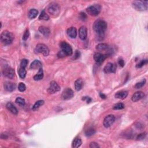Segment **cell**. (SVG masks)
Listing matches in <instances>:
<instances>
[{
    "instance_id": "6da1fadb",
    "label": "cell",
    "mask_w": 148,
    "mask_h": 148,
    "mask_svg": "<svg viewBox=\"0 0 148 148\" xmlns=\"http://www.w3.org/2000/svg\"><path fill=\"white\" fill-rule=\"evenodd\" d=\"M93 30L96 32L98 38H100V41L103 40L104 37V34L107 28V23L101 19H98L93 24Z\"/></svg>"
},
{
    "instance_id": "7a4b0ae2",
    "label": "cell",
    "mask_w": 148,
    "mask_h": 148,
    "mask_svg": "<svg viewBox=\"0 0 148 148\" xmlns=\"http://www.w3.org/2000/svg\"><path fill=\"white\" fill-rule=\"evenodd\" d=\"M14 39L13 34L8 31H4L1 34V41L5 45H10Z\"/></svg>"
},
{
    "instance_id": "3957f363",
    "label": "cell",
    "mask_w": 148,
    "mask_h": 148,
    "mask_svg": "<svg viewBox=\"0 0 148 148\" xmlns=\"http://www.w3.org/2000/svg\"><path fill=\"white\" fill-rule=\"evenodd\" d=\"M147 1H134L132 2L133 7L138 11H145L147 9Z\"/></svg>"
},
{
    "instance_id": "277c9868",
    "label": "cell",
    "mask_w": 148,
    "mask_h": 148,
    "mask_svg": "<svg viewBox=\"0 0 148 148\" xmlns=\"http://www.w3.org/2000/svg\"><path fill=\"white\" fill-rule=\"evenodd\" d=\"M48 11L52 16H56L60 12V7L56 2H51L48 7Z\"/></svg>"
},
{
    "instance_id": "5b68a950",
    "label": "cell",
    "mask_w": 148,
    "mask_h": 148,
    "mask_svg": "<svg viewBox=\"0 0 148 148\" xmlns=\"http://www.w3.org/2000/svg\"><path fill=\"white\" fill-rule=\"evenodd\" d=\"M49 49L46 45L43 43L38 44L34 49V52L36 54L41 53L44 56H48L49 54Z\"/></svg>"
},
{
    "instance_id": "8992f818",
    "label": "cell",
    "mask_w": 148,
    "mask_h": 148,
    "mask_svg": "<svg viewBox=\"0 0 148 148\" xmlns=\"http://www.w3.org/2000/svg\"><path fill=\"white\" fill-rule=\"evenodd\" d=\"M101 7L99 4H95L90 6L86 9V11L88 14L93 16H97L100 14Z\"/></svg>"
},
{
    "instance_id": "52a82bcc",
    "label": "cell",
    "mask_w": 148,
    "mask_h": 148,
    "mask_svg": "<svg viewBox=\"0 0 148 148\" xmlns=\"http://www.w3.org/2000/svg\"><path fill=\"white\" fill-rule=\"evenodd\" d=\"M60 48L61 49V51L64 52L66 56H71L72 55L73 51L71 46L68 44L65 41H62L60 44Z\"/></svg>"
},
{
    "instance_id": "ba28073f",
    "label": "cell",
    "mask_w": 148,
    "mask_h": 148,
    "mask_svg": "<svg viewBox=\"0 0 148 148\" xmlns=\"http://www.w3.org/2000/svg\"><path fill=\"white\" fill-rule=\"evenodd\" d=\"M74 96V93L72 89L67 88L63 90L61 94V98L64 100H68L73 98Z\"/></svg>"
},
{
    "instance_id": "9c48e42d",
    "label": "cell",
    "mask_w": 148,
    "mask_h": 148,
    "mask_svg": "<svg viewBox=\"0 0 148 148\" xmlns=\"http://www.w3.org/2000/svg\"><path fill=\"white\" fill-rule=\"evenodd\" d=\"M115 121V117L113 115H109L105 117L104 120L103 124L105 128H109L113 124Z\"/></svg>"
},
{
    "instance_id": "30bf717a",
    "label": "cell",
    "mask_w": 148,
    "mask_h": 148,
    "mask_svg": "<svg viewBox=\"0 0 148 148\" xmlns=\"http://www.w3.org/2000/svg\"><path fill=\"white\" fill-rule=\"evenodd\" d=\"M60 90V87L56 82L52 81L50 83V86L48 89V92L49 94H54Z\"/></svg>"
},
{
    "instance_id": "8fae6325",
    "label": "cell",
    "mask_w": 148,
    "mask_h": 148,
    "mask_svg": "<svg viewBox=\"0 0 148 148\" xmlns=\"http://www.w3.org/2000/svg\"><path fill=\"white\" fill-rule=\"evenodd\" d=\"M2 73L4 76L9 79H13L15 75V70L10 67H5L2 71Z\"/></svg>"
},
{
    "instance_id": "7c38bea8",
    "label": "cell",
    "mask_w": 148,
    "mask_h": 148,
    "mask_svg": "<svg viewBox=\"0 0 148 148\" xmlns=\"http://www.w3.org/2000/svg\"><path fill=\"white\" fill-rule=\"evenodd\" d=\"M104 71L105 73H115L116 71V65L113 63L108 62L104 67Z\"/></svg>"
},
{
    "instance_id": "4fadbf2b",
    "label": "cell",
    "mask_w": 148,
    "mask_h": 148,
    "mask_svg": "<svg viewBox=\"0 0 148 148\" xmlns=\"http://www.w3.org/2000/svg\"><path fill=\"white\" fill-rule=\"evenodd\" d=\"M106 58V54H104L101 53H95L94 55V59L97 64H101Z\"/></svg>"
},
{
    "instance_id": "5bb4252c",
    "label": "cell",
    "mask_w": 148,
    "mask_h": 148,
    "mask_svg": "<svg viewBox=\"0 0 148 148\" xmlns=\"http://www.w3.org/2000/svg\"><path fill=\"white\" fill-rule=\"evenodd\" d=\"M79 37L82 41L85 40L87 37V29L85 26H82L79 30Z\"/></svg>"
},
{
    "instance_id": "9a60e30c",
    "label": "cell",
    "mask_w": 148,
    "mask_h": 148,
    "mask_svg": "<svg viewBox=\"0 0 148 148\" xmlns=\"http://www.w3.org/2000/svg\"><path fill=\"white\" fill-rule=\"evenodd\" d=\"M145 97V93L142 92H137L133 95L131 100L133 102H137L139 100H142Z\"/></svg>"
},
{
    "instance_id": "2e32d148",
    "label": "cell",
    "mask_w": 148,
    "mask_h": 148,
    "mask_svg": "<svg viewBox=\"0 0 148 148\" xmlns=\"http://www.w3.org/2000/svg\"><path fill=\"white\" fill-rule=\"evenodd\" d=\"M4 89L8 92H13L16 89V84L12 82H5L4 84Z\"/></svg>"
},
{
    "instance_id": "e0dca14e",
    "label": "cell",
    "mask_w": 148,
    "mask_h": 148,
    "mask_svg": "<svg viewBox=\"0 0 148 148\" xmlns=\"http://www.w3.org/2000/svg\"><path fill=\"white\" fill-rule=\"evenodd\" d=\"M128 94V92L127 90H121V91L117 92L115 95V97L116 98L118 99L124 100L127 97Z\"/></svg>"
},
{
    "instance_id": "ac0fdd59",
    "label": "cell",
    "mask_w": 148,
    "mask_h": 148,
    "mask_svg": "<svg viewBox=\"0 0 148 148\" xmlns=\"http://www.w3.org/2000/svg\"><path fill=\"white\" fill-rule=\"evenodd\" d=\"M67 34L71 38H75L77 36V30L75 27H71L67 30Z\"/></svg>"
},
{
    "instance_id": "d6986e66",
    "label": "cell",
    "mask_w": 148,
    "mask_h": 148,
    "mask_svg": "<svg viewBox=\"0 0 148 148\" xmlns=\"http://www.w3.org/2000/svg\"><path fill=\"white\" fill-rule=\"evenodd\" d=\"M42 64L40 61L38 60H35L32 62L30 66V68L31 70H37L42 68Z\"/></svg>"
},
{
    "instance_id": "ffe728a7",
    "label": "cell",
    "mask_w": 148,
    "mask_h": 148,
    "mask_svg": "<svg viewBox=\"0 0 148 148\" xmlns=\"http://www.w3.org/2000/svg\"><path fill=\"white\" fill-rule=\"evenodd\" d=\"M39 31L42 34L43 36H45V37H48L50 35V29H49L48 27H46L45 26H40L38 29Z\"/></svg>"
},
{
    "instance_id": "44dd1931",
    "label": "cell",
    "mask_w": 148,
    "mask_h": 148,
    "mask_svg": "<svg viewBox=\"0 0 148 148\" xmlns=\"http://www.w3.org/2000/svg\"><path fill=\"white\" fill-rule=\"evenodd\" d=\"M82 144V141L80 136H76L73 140L72 144V147L73 148H78L80 147Z\"/></svg>"
},
{
    "instance_id": "7402d4cb",
    "label": "cell",
    "mask_w": 148,
    "mask_h": 148,
    "mask_svg": "<svg viewBox=\"0 0 148 148\" xmlns=\"http://www.w3.org/2000/svg\"><path fill=\"white\" fill-rule=\"evenodd\" d=\"M6 107L8 109V110L11 112L14 115H17L18 113V109L11 103H8L6 105Z\"/></svg>"
},
{
    "instance_id": "603a6c76",
    "label": "cell",
    "mask_w": 148,
    "mask_h": 148,
    "mask_svg": "<svg viewBox=\"0 0 148 148\" xmlns=\"http://www.w3.org/2000/svg\"><path fill=\"white\" fill-rule=\"evenodd\" d=\"M83 85V82L81 78L78 79L75 82V89L76 91H80Z\"/></svg>"
},
{
    "instance_id": "cb8c5ba5",
    "label": "cell",
    "mask_w": 148,
    "mask_h": 148,
    "mask_svg": "<svg viewBox=\"0 0 148 148\" xmlns=\"http://www.w3.org/2000/svg\"><path fill=\"white\" fill-rule=\"evenodd\" d=\"M38 14V11L35 9H31L28 13V17L30 19H34L37 17Z\"/></svg>"
},
{
    "instance_id": "d4e9b609",
    "label": "cell",
    "mask_w": 148,
    "mask_h": 148,
    "mask_svg": "<svg viewBox=\"0 0 148 148\" xmlns=\"http://www.w3.org/2000/svg\"><path fill=\"white\" fill-rule=\"evenodd\" d=\"M95 48H96L97 50L98 51H105L108 50L109 48V46L106 44V43H101L98 44Z\"/></svg>"
},
{
    "instance_id": "484cf974",
    "label": "cell",
    "mask_w": 148,
    "mask_h": 148,
    "mask_svg": "<svg viewBox=\"0 0 148 148\" xmlns=\"http://www.w3.org/2000/svg\"><path fill=\"white\" fill-rule=\"evenodd\" d=\"M43 78V71L42 68H40L38 73L34 76V79L35 81H40Z\"/></svg>"
},
{
    "instance_id": "4316f807",
    "label": "cell",
    "mask_w": 148,
    "mask_h": 148,
    "mask_svg": "<svg viewBox=\"0 0 148 148\" xmlns=\"http://www.w3.org/2000/svg\"><path fill=\"white\" fill-rule=\"evenodd\" d=\"M45 102L43 100H38L36 103L34 104V105L32 106V110L33 111H37L38 109H39L41 106H42L44 104Z\"/></svg>"
},
{
    "instance_id": "83f0119b",
    "label": "cell",
    "mask_w": 148,
    "mask_h": 148,
    "mask_svg": "<svg viewBox=\"0 0 148 148\" xmlns=\"http://www.w3.org/2000/svg\"><path fill=\"white\" fill-rule=\"evenodd\" d=\"M18 73H19V75L20 76V78L21 79H24L26 76V68H24L22 67H20L19 68L18 70Z\"/></svg>"
},
{
    "instance_id": "f1b7e54d",
    "label": "cell",
    "mask_w": 148,
    "mask_h": 148,
    "mask_svg": "<svg viewBox=\"0 0 148 148\" xmlns=\"http://www.w3.org/2000/svg\"><path fill=\"white\" fill-rule=\"evenodd\" d=\"M95 133V130L93 127H90L85 131V135L87 136H90Z\"/></svg>"
},
{
    "instance_id": "f546056e",
    "label": "cell",
    "mask_w": 148,
    "mask_h": 148,
    "mask_svg": "<svg viewBox=\"0 0 148 148\" xmlns=\"http://www.w3.org/2000/svg\"><path fill=\"white\" fill-rule=\"evenodd\" d=\"M39 20H48L49 19V15L45 12V10H43L41 12V14L39 16Z\"/></svg>"
},
{
    "instance_id": "4dcf8cb0",
    "label": "cell",
    "mask_w": 148,
    "mask_h": 148,
    "mask_svg": "<svg viewBox=\"0 0 148 148\" xmlns=\"http://www.w3.org/2000/svg\"><path fill=\"white\" fill-rule=\"evenodd\" d=\"M124 104L122 103H119L115 104L113 106V109L114 110H121V109H124Z\"/></svg>"
},
{
    "instance_id": "1f68e13d",
    "label": "cell",
    "mask_w": 148,
    "mask_h": 148,
    "mask_svg": "<svg viewBox=\"0 0 148 148\" xmlns=\"http://www.w3.org/2000/svg\"><path fill=\"white\" fill-rule=\"evenodd\" d=\"M15 102L17 103L18 105H19L21 106H24V105H25V104H26L25 100H24V99H23V98H21V97H18L17 98H16V100H15Z\"/></svg>"
},
{
    "instance_id": "d6a6232c",
    "label": "cell",
    "mask_w": 148,
    "mask_h": 148,
    "mask_svg": "<svg viewBox=\"0 0 148 148\" xmlns=\"http://www.w3.org/2000/svg\"><path fill=\"white\" fill-rule=\"evenodd\" d=\"M146 80L145 79H144L143 81L140 82H138V83H137L135 85V88L136 89H141V87H143L145 83H146Z\"/></svg>"
},
{
    "instance_id": "836d02e7",
    "label": "cell",
    "mask_w": 148,
    "mask_h": 148,
    "mask_svg": "<svg viewBox=\"0 0 148 148\" xmlns=\"http://www.w3.org/2000/svg\"><path fill=\"white\" fill-rule=\"evenodd\" d=\"M146 133H142L139 134L138 136H136V140L137 141H141L143 140L145 138H146Z\"/></svg>"
},
{
    "instance_id": "e575fe53",
    "label": "cell",
    "mask_w": 148,
    "mask_h": 148,
    "mask_svg": "<svg viewBox=\"0 0 148 148\" xmlns=\"http://www.w3.org/2000/svg\"><path fill=\"white\" fill-rule=\"evenodd\" d=\"M18 89L20 92H23L26 90V86L25 85V84L21 82V83H19V86H18Z\"/></svg>"
},
{
    "instance_id": "d590c367",
    "label": "cell",
    "mask_w": 148,
    "mask_h": 148,
    "mask_svg": "<svg viewBox=\"0 0 148 148\" xmlns=\"http://www.w3.org/2000/svg\"><path fill=\"white\" fill-rule=\"evenodd\" d=\"M147 62H148L147 60H142L138 63V64L136 65V68H141V67H143L144 65H145V64H147Z\"/></svg>"
},
{
    "instance_id": "8d00e7d4",
    "label": "cell",
    "mask_w": 148,
    "mask_h": 148,
    "mask_svg": "<svg viewBox=\"0 0 148 148\" xmlns=\"http://www.w3.org/2000/svg\"><path fill=\"white\" fill-rule=\"evenodd\" d=\"M28 63H29V61L27 59H24L23 60H21V61L20 62V67L24 68H26V67L27 66V64H28Z\"/></svg>"
},
{
    "instance_id": "74e56055",
    "label": "cell",
    "mask_w": 148,
    "mask_h": 148,
    "mask_svg": "<svg viewBox=\"0 0 148 148\" xmlns=\"http://www.w3.org/2000/svg\"><path fill=\"white\" fill-rule=\"evenodd\" d=\"M29 36H30L29 30L28 29H26V30L25 31V32H24V33L23 35V40L26 41L29 38Z\"/></svg>"
},
{
    "instance_id": "f35d334b",
    "label": "cell",
    "mask_w": 148,
    "mask_h": 148,
    "mask_svg": "<svg viewBox=\"0 0 148 148\" xmlns=\"http://www.w3.org/2000/svg\"><path fill=\"white\" fill-rule=\"evenodd\" d=\"M79 18L82 21H85L87 19V15L85 13L81 12L79 14Z\"/></svg>"
},
{
    "instance_id": "ab89813d",
    "label": "cell",
    "mask_w": 148,
    "mask_h": 148,
    "mask_svg": "<svg viewBox=\"0 0 148 148\" xmlns=\"http://www.w3.org/2000/svg\"><path fill=\"white\" fill-rule=\"evenodd\" d=\"M89 147L90 148H98V147H100V146H99V145H98L97 143H96V142H92L90 144Z\"/></svg>"
},
{
    "instance_id": "60d3db41",
    "label": "cell",
    "mask_w": 148,
    "mask_h": 148,
    "mask_svg": "<svg viewBox=\"0 0 148 148\" xmlns=\"http://www.w3.org/2000/svg\"><path fill=\"white\" fill-rule=\"evenodd\" d=\"M118 64H119V65L121 67H124V65H125V62H124V60H123L122 58L119 59V60H118Z\"/></svg>"
},
{
    "instance_id": "b9f144b4",
    "label": "cell",
    "mask_w": 148,
    "mask_h": 148,
    "mask_svg": "<svg viewBox=\"0 0 148 148\" xmlns=\"http://www.w3.org/2000/svg\"><path fill=\"white\" fill-rule=\"evenodd\" d=\"M82 100H83V101H86V102L87 104H89L90 103V102L92 101V98L89 97H87V96H84V97H83L82 98Z\"/></svg>"
},
{
    "instance_id": "7bdbcfd3",
    "label": "cell",
    "mask_w": 148,
    "mask_h": 148,
    "mask_svg": "<svg viewBox=\"0 0 148 148\" xmlns=\"http://www.w3.org/2000/svg\"><path fill=\"white\" fill-rule=\"evenodd\" d=\"M81 55V53L80 52L78 51V50H76L75 53V55H74V57H73V59L74 60H76V59H78L79 57H80Z\"/></svg>"
},
{
    "instance_id": "ee69618b",
    "label": "cell",
    "mask_w": 148,
    "mask_h": 148,
    "mask_svg": "<svg viewBox=\"0 0 148 148\" xmlns=\"http://www.w3.org/2000/svg\"><path fill=\"white\" fill-rule=\"evenodd\" d=\"M57 56H58V57H64L65 56H65V54L64 53V52H62L61 50L59 52V53H58V54H57Z\"/></svg>"
},
{
    "instance_id": "f6af8a7d",
    "label": "cell",
    "mask_w": 148,
    "mask_h": 148,
    "mask_svg": "<svg viewBox=\"0 0 148 148\" xmlns=\"http://www.w3.org/2000/svg\"><path fill=\"white\" fill-rule=\"evenodd\" d=\"M1 138L2 139H6L8 138V136L7 134H2L1 135Z\"/></svg>"
},
{
    "instance_id": "bcb514c9",
    "label": "cell",
    "mask_w": 148,
    "mask_h": 148,
    "mask_svg": "<svg viewBox=\"0 0 148 148\" xmlns=\"http://www.w3.org/2000/svg\"><path fill=\"white\" fill-rule=\"evenodd\" d=\"M100 96L101 98H103V99H106V95L105 94H103V93H100Z\"/></svg>"
}]
</instances>
